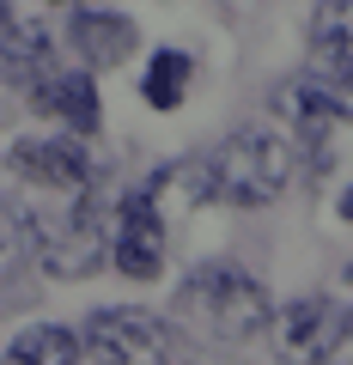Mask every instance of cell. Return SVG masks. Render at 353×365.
<instances>
[{
	"label": "cell",
	"mask_w": 353,
	"mask_h": 365,
	"mask_svg": "<svg viewBox=\"0 0 353 365\" xmlns=\"http://www.w3.org/2000/svg\"><path fill=\"white\" fill-rule=\"evenodd\" d=\"M347 323H353V311L341 299H323V292L280 304V311L268 317L275 365H329L341 353V341H347Z\"/></svg>",
	"instance_id": "obj_5"
},
{
	"label": "cell",
	"mask_w": 353,
	"mask_h": 365,
	"mask_svg": "<svg viewBox=\"0 0 353 365\" xmlns=\"http://www.w3.org/2000/svg\"><path fill=\"white\" fill-rule=\"evenodd\" d=\"M189 79H195V61H189L183 49H158L153 55V67H146V79H140V98L153 110H177L183 104V91H189Z\"/></svg>",
	"instance_id": "obj_13"
},
{
	"label": "cell",
	"mask_w": 353,
	"mask_h": 365,
	"mask_svg": "<svg viewBox=\"0 0 353 365\" xmlns=\"http://www.w3.org/2000/svg\"><path fill=\"white\" fill-rule=\"evenodd\" d=\"M13 170L49 195H79L92 189L98 170H92V153L73 140V134H55V140H19L13 146Z\"/></svg>",
	"instance_id": "obj_7"
},
{
	"label": "cell",
	"mask_w": 353,
	"mask_h": 365,
	"mask_svg": "<svg viewBox=\"0 0 353 365\" xmlns=\"http://www.w3.org/2000/svg\"><path fill=\"white\" fill-rule=\"evenodd\" d=\"M341 220L353 225V189H347V195H341Z\"/></svg>",
	"instance_id": "obj_15"
},
{
	"label": "cell",
	"mask_w": 353,
	"mask_h": 365,
	"mask_svg": "<svg viewBox=\"0 0 353 365\" xmlns=\"http://www.w3.org/2000/svg\"><path fill=\"white\" fill-rule=\"evenodd\" d=\"M110 262H116L128 280H153V274L165 268V220H158L153 189H134V195L122 201L116 237H110Z\"/></svg>",
	"instance_id": "obj_8"
},
{
	"label": "cell",
	"mask_w": 353,
	"mask_h": 365,
	"mask_svg": "<svg viewBox=\"0 0 353 365\" xmlns=\"http://www.w3.org/2000/svg\"><path fill=\"white\" fill-rule=\"evenodd\" d=\"M195 195L225 201V207H268L292 182V140L275 122H250V128L225 134L208 158H195Z\"/></svg>",
	"instance_id": "obj_1"
},
{
	"label": "cell",
	"mask_w": 353,
	"mask_h": 365,
	"mask_svg": "<svg viewBox=\"0 0 353 365\" xmlns=\"http://www.w3.org/2000/svg\"><path fill=\"white\" fill-rule=\"evenodd\" d=\"M43 61H49V37L0 0V79H6V86H19V79H31Z\"/></svg>",
	"instance_id": "obj_11"
},
{
	"label": "cell",
	"mask_w": 353,
	"mask_h": 365,
	"mask_svg": "<svg viewBox=\"0 0 353 365\" xmlns=\"http://www.w3.org/2000/svg\"><path fill=\"white\" fill-rule=\"evenodd\" d=\"M73 49L86 55V67H122L134 49H140V31H134L128 13L92 6V13H79V19H73Z\"/></svg>",
	"instance_id": "obj_10"
},
{
	"label": "cell",
	"mask_w": 353,
	"mask_h": 365,
	"mask_svg": "<svg viewBox=\"0 0 353 365\" xmlns=\"http://www.w3.org/2000/svg\"><path fill=\"white\" fill-rule=\"evenodd\" d=\"M31 256L55 274V280H86V274L104 268L110 256V237H104V220H98V201L92 189L79 195H55V207H43L31 220Z\"/></svg>",
	"instance_id": "obj_3"
},
{
	"label": "cell",
	"mask_w": 353,
	"mask_h": 365,
	"mask_svg": "<svg viewBox=\"0 0 353 365\" xmlns=\"http://www.w3.org/2000/svg\"><path fill=\"white\" fill-rule=\"evenodd\" d=\"M0 365H79V335L61 323H31L25 335L6 341Z\"/></svg>",
	"instance_id": "obj_12"
},
{
	"label": "cell",
	"mask_w": 353,
	"mask_h": 365,
	"mask_svg": "<svg viewBox=\"0 0 353 365\" xmlns=\"http://www.w3.org/2000/svg\"><path fill=\"white\" fill-rule=\"evenodd\" d=\"M335 122H353V0H323L311 13V67H305Z\"/></svg>",
	"instance_id": "obj_6"
},
{
	"label": "cell",
	"mask_w": 353,
	"mask_h": 365,
	"mask_svg": "<svg viewBox=\"0 0 353 365\" xmlns=\"http://www.w3.org/2000/svg\"><path fill=\"white\" fill-rule=\"evenodd\" d=\"M31 250H37L31 244V220L13 207V201H0V280H13V274L31 262Z\"/></svg>",
	"instance_id": "obj_14"
},
{
	"label": "cell",
	"mask_w": 353,
	"mask_h": 365,
	"mask_svg": "<svg viewBox=\"0 0 353 365\" xmlns=\"http://www.w3.org/2000/svg\"><path fill=\"white\" fill-rule=\"evenodd\" d=\"M31 110L49 116V122H61L67 134H98V122H104L92 73H37V86H31Z\"/></svg>",
	"instance_id": "obj_9"
},
{
	"label": "cell",
	"mask_w": 353,
	"mask_h": 365,
	"mask_svg": "<svg viewBox=\"0 0 353 365\" xmlns=\"http://www.w3.org/2000/svg\"><path fill=\"white\" fill-rule=\"evenodd\" d=\"M177 311L213 341H256L268 329V317H275V304H268V287L250 268H237V262H201L183 280V292H177Z\"/></svg>",
	"instance_id": "obj_2"
},
{
	"label": "cell",
	"mask_w": 353,
	"mask_h": 365,
	"mask_svg": "<svg viewBox=\"0 0 353 365\" xmlns=\"http://www.w3.org/2000/svg\"><path fill=\"white\" fill-rule=\"evenodd\" d=\"M79 353H92L98 365H177L183 335H177V323L140 311V304H110V311L86 317Z\"/></svg>",
	"instance_id": "obj_4"
}]
</instances>
